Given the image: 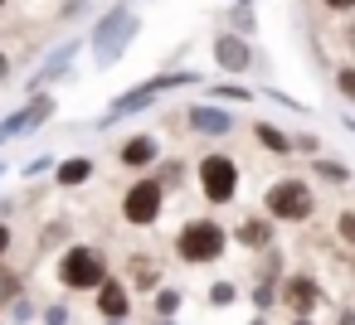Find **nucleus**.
Returning a JSON list of instances; mask_svg holds the SVG:
<instances>
[{
    "label": "nucleus",
    "mask_w": 355,
    "mask_h": 325,
    "mask_svg": "<svg viewBox=\"0 0 355 325\" xmlns=\"http://www.w3.org/2000/svg\"><path fill=\"white\" fill-rule=\"evenodd\" d=\"M253 131H258V141H263L268 151H277V156H287V151H292V136H287V131H277L272 122H258Z\"/></svg>",
    "instance_id": "14"
},
{
    "label": "nucleus",
    "mask_w": 355,
    "mask_h": 325,
    "mask_svg": "<svg viewBox=\"0 0 355 325\" xmlns=\"http://www.w3.org/2000/svg\"><path fill=\"white\" fill-rule=\"evenodd\" d=\"M282 301H287L292 310H302V315H306V310L321 301V286H316L311 277H292V281H287V291H282Z\"/></svg>",
    "instance_id": "11"
},
{
    "label": "nucleus",
    "mask_w": 355,
    "mask_h": 325,
    "mask_svg": "<svg viewBox=\"0 0 355 325\" xmlns=\"http://www.w3.org/2000/svg\"><path fill=\"white\" fill-rule=\"evenodd\" d=\"M292 325H311V320H306V315H297V320H292Z\"/></svg>",
    "instance_id": "27"
},
{
    "label": "nucleus",
    "mask_w": 355,
    "mask_h": 325,
    "mask_svg": "<svg viewBox=\"0 0 355 325\" xmlns=\"http://www.w3.org/2000/svg\"><path fill=\"white\" fill-rule=\"evenodd\" d=\"M224 243H229V233L214 223V219H190L185 228H180V238H175V252H180V262H214L219 252H224Z\"/></svg>",
    "instance_id": "2"
},
{
    "label": "nucleus",
    "mask_w": 355,
    "mask_h": 325,
    "mask_svg": "<svg viewBox=\"0 0 355 325\" xmlns=\"http://www.w3.org/2000/svg\"><path fill=\"white\" fill-rule=\"evenodd\" d=\"M175 306H180L175 291H156V310H161V315H175Z\"/></svg>",
    "instance_id": "21"
},
{
    "label": "nucleus",
    "mask_w": 355,
    "mask_h": 325,
    "mask_svg": "<svg viewBox=\"0 0 355 325\" xmlns=\"http://www.w3.org/2000/svg\"><path fill=\"white\" fill-rule=\"evenodd\" d=\"M336 88H340L345 98H355V68H340V73H336Z\"/></svg>",
    "instance_id": "22"
},
{
    "label": "nucleus",
    "mask_w": 355,
    "mask_h": 325,
    "mask_svg": "<svg viewBox=\"0 0 355 325\" xmlns=\"http://www.w3.org/2000/svg\"><path fill=\"white\" fill-rule=\"evenodd\" d=\"M239 243H248V248H268V223H263V219L243 223V228H239Z\"/></svg>",
    "instance_id": "15"
},
{
    "label": "nucleus",
    "mask_w": 355,
    "mask_h": 325,
    "mask_svg": "<svg viewBox=\"0 0 355 325\" xmlns=\"http://www.w3.org/2000/svg\"><path fill=\"white\" fill-rule=\"evenodd\" d=\"M0 170H6V165H0Z\"/></svg>",
    "instance_id": "30"
},
{
    "label": "nucleus",
    "mask_w": 355,
    "mask_h": 325,
    "mask_svg": "<svg viewBox=\"0 0 355 325\" xmlns=\"http://www.w3.org/2000/svg\"><path fill=\"white\" fill-rule=\"evenodd\" d=\"M44 170H54V160H49V156H40V160H30V170H25V175H44Z\"/></svg>",
    "instance_id": "23"
},
{
    "label": "nucleus",
    "mask_w": 355,
    "mask_h": 325,
    "mask_svg": "<svg viewBox=\"0 0 355 325\" xmlns=\"http://www.w3.org/2000/svg\"><path fill=\"white\" fill-rule=\"evenodd\" d=\"M161 156V146H156V136H132L127 146H117V160L127 165V170H146L151 160Z\"/></svg>",
    "instance_id": "10"
},
{
    "label": "nucleus",
    "mask_w": 355,
    "mask_h": 325,
    "mask_svg": "<svg viewBox=\"0 0 355 325\" xmlns=\"http://www.w3.org/2000/svg\"><path fill=\"white\" fill-rule=\"evenodd\" d=\"M263 209H268V219H282V223H302V219H306V214L316 209V199H311V185H302V180H277V185L268 189Z\"/></svg>",
    "instance_id": "4"
},
{
    "label": "nucleus",
    "mask_w": 355,
    "mask_h": 325,
    "mask_svg": "<svg viewBox=\"0 0 355 325\" xmlns=\"http://www.w3.org/2000/svg\"><path fill=\"white\" fill-rule=\"evenodd\" d=\"M6 73H10V64H6V59H0V78H6Z\"/></svg>",
    "instance_id": "26"
},
{
    "label": "nucleus",
    "mask_w": 355,
    "mask_h": 325,
    "mask_svg": "<svg viewBox=\"0 0 355 325\" xmlns=\"http://www.w3.org/2000/svg\"><path fill=\"white\" fill-rule=\"evenodd\" d=\"M15 296H20V272L0 267V301H15Z\"/></svg>",
    "instance_id": "16"
},
{
    "label": "nucleus",
    "mask_w": 355,
    "mask_h": 325,
    "mask_svg": "<svg viewBox=\"0 0 355 325\" xmlns=\"http://www.w3.org/2000/svg\"><path fill=\"white\" fill-rule=\"evenodd\" d=\"M98 310H103L107 320H127V310H132V291H127V281L107 277V281L98 286Z\"/></svg>",
    "instance_id": "8"
},
{
    "label": "nucleus",
    "mask_w": 355,
    "mask_h": 325,
    "mask_svg": "<svg viewBox=\"0 0 355 325\" xmlns=\"http://www.w3.org/2000/svg\"><path fill=\"white\" fill-rule=\"evenodd\" d=\"M54 180H59L64 189H73V185H88V180H93V160H88V156H69L64 165H54Z\"/></svg>",
    "instance_id": "12"
},
{
    "label": "nucleus",
    "mask_w": 355,
    "mask_h": 325,
    "mask_svg": "<svg viewBox=\"0 0 355 325\" xmlns=\"http://www.w3.org/2000/svg\"><path fill=\"white\" fill-rule=\"evenodd\" d=\"M253 325H263V320H253Z\"/></svg>",
    "instance_id": "28"
},
{
    "label": "nucleus",
    "mask_w": 355,
    "mask_h": 325,
    "mask_svg": "<svg viewBox=\"0 0 355 325\" xmlns=\"http://www.w3.org/2000/svg\"><path fill=\"white\" fill-rule=\"evenodd\" d=\"M214 59H219V68L243 73V68L253 64V49H248V39H239V35H219V39H214Z\"/></svg>",
    "instance_id": "7"
},
{
    "label": "nucleus",
    "mask_w": 355,
    "mask_h": 325,
    "mask_svg": "<svg viewBox=\"0 0 355 325\" xmlns=\"http://www.w3.org/2000/svg\"><path fill=\"white\" fill-rule=\"evenodd\" d=\"M161 204H166V185H161L156 175H146V180H137V185L127 189L122 219H127L132 228H151V223L161 219Z\"/></svg>",
    "instance_id": "5"
},
{
    "label": "nucleus",
    "mask_w": 355,
    "mask_h": 325,
    "mask_svg": "<svg viewBox=\"0 0 355 325\" xmlns=\"http://www.w3.org/2000/svg\"><path fill=\"white\" fill-rule=\"evenodd\" d=\"M336 228H340V238H345V243L355 248V209H345V214L336 219Z\"/></svg>",
    "instance_id": "19"
},
{
    "label": "nucleus",
    "mask_w": 355,
    "mask_h": 325,
    "mask_svg": "<svg viewBox=\"0 0 355 325\" xmlns=\"http://www.w3.org/2000/svg\"><path fill=\"white\" fill-rule=\"evenodd\" d=\"M321 6H326V10H336V15H340V10H355V0H321Z\"/></svg>",
    "instance_id": "24"
},
{
    "label": "nucleus",
    "mask_w": 355,
    "mask_h": 325,
    "mask_svg": "<svg viewBox=\"0 0 355 325\" xmlns=\"http://www.w3.org/2000/svg\"><path fill=\"white\" fill-rule=\"evenodd\" d=\"M234 296H239V291H234V281H214V291H209V301H214V306H229Z\"/></svg>",
    "instance_id": "18"
},
{
    "label": "nucleus",
    "mask_w": 355,
    "mask_h": 325,
    "mask_svg": "<svg viewBox=\"0 0 355 325\" xmlns=\"http://www.w3.org/2000/svg\"><path fill=\"white\" fill-rule=\"evenodd\" d=\"M200 194L209 204H229L239 194V160L229 156H205L200 160Z\"/></svg>",
    "instance_id": "6"
},
{
    "label": "nucleus",
    "mask_w": 355,
    "mask_h": 325,
    "mask_svg": "<svg viewBox=\"0 0 355 325\" xmlns=\"http://www.w3.org/2000/svg\"><path fill=\"white\" fill-rule=\"evenodd\" d=\"M316 170H321V175H326V180H336V185H345V180H350V170H345V165H340V160H321V165H316Z\"/></svg>",
    "instance_id": "17"
},
{
    "label": "nucleus",
    "mask_w": 355,
    "mask_h": 325,
    "mask_svg": "<svg viewBox=\"0 0 355 325\" xmlns=\"http://www.w3.org/2000/svg\"><path fill=\"white\" fill-rule=\"evenodd\" d=\"M73 54H78V44H64V49H59V54H54V59H49V64H44V68L35 73V83H30V88L40 93V88H44V83H49V78H54V73H59V68H64V64L73 59Z\"/></svg>",
    "instance_id": "13"
},
{
    "label": "nucleus",
    "mask_w": 355,
    "mask_h": 325,
    "mask_svg": "<svg viewBox=\"0 0 355 325\" xmlns=\"http://www.w3.org/2000/svg\"><path fill=\"white\" fill-rule=\"evenodd\" d=\"M59 281H64L69 291H98V286L107 281L103 252H98V248H88V243L69 248V252H64V262H59Z\"/></svg>",
    "instance_id": "3"
},
{
    "label": "nucleus",
    "mask_w": 355,
    "mask_h": 325,
    "mask_svg": "<svg viewBox=\"0 0 355 325\" xmlns=\"http://www.w3.org/2000/svg\"><path fill=\"white\" fill-rule=\"evenodd\" d=\"M137 30H141V20H137L132 10L112 6V10L98 20V30H93V54H98V64H103V68H112V64H117V54L137 39Z\"/></svg>",
    "instance_id": "1"
},
{
    "label": "nucleus",
    "mask_w": 355,
    "mask_h": 325,
    "mask_svg": "<svg viewBox=\"0 0 355 325\" xmlns=\"http://www.w3.org/2000/svg\"><path fill=\"white\" fill-rule=\"evenodd\" d=\"M10 243H15V238H10V223H0V252H6Z\"/></svg>",
    "instance_id": "25"
},
{
    "label": "nucleus",
    "mask_w": 355,
    "mask_h": 325,
    "mask_svg": "<svg viewBox=\"0 0 355 325\" xmlns=\"http://www.w3.org/2000/svg\"><path fill=\"white\" fill-rule=\"evenodd\" d=\"M214 98H224V102H248L253 93H248V88H234V83H229V88H214Z\"/></svg>",
    "instance_id": "20"
},
{
    "label": "nucleus",
    "mask_w": 355,
    "mask_h": 325,
    "mask_svg": "<svg viewBox=\"0 0 355 325\" xmlns=\"http://www.w3.org/2000/svg\"><path fill=\"white\" fill-rule=\"evenodd\" d=\"M190 127H195L200 136H229V131H234V117H229L224 107L200 102V107H190Z\"/></svg>",
    "instance_id": "9"
},
{
    "label": "nucleus",
    "mask_w": 355,
    "mask_h": 325,
    "mask_svg": "<svg viewBox=\"0 0 355 325\" xmlns=\"http://www.w3.org/2000/svg\"><path fill=\"white\" fill-rule=\"evenodd\" d=\"M0 6H6V0H0Z\"/></svg>",
    "instance_id": "29"
}]
</instances>
